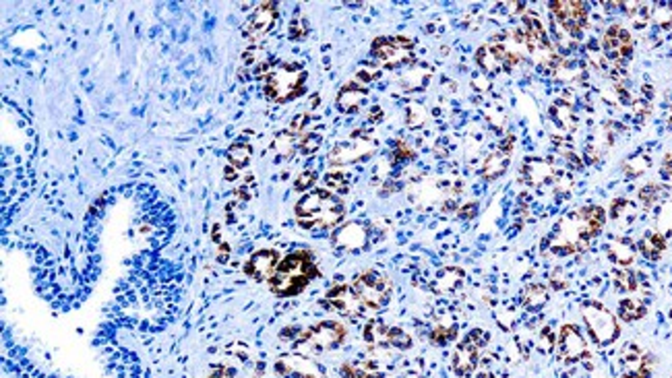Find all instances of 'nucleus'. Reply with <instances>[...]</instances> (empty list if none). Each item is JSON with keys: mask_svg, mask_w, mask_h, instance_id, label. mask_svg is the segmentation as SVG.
<instances>
[{"mask_svg": "<svg viewBox=\"0 0 672 378\" xmlns=\"http://www.w3.org/2000/svg\"><path fill=\"white\" fill-rule=\"evenodd\" d=\"M296 221L307 230L334 228L343 217V203L331 190H312L296 203Z\"/></svg>", "mask_w": 672, "mask_h": 378, "instance_id": "nucleus-1", "label": "nucleus"}, {"mask_svg": "<svg viewBox=\"0 0 672 378\" xmlns=\"http://www.w3.org/2000/svg\"><path fill=\"white\" fill-rule=\"evenodd\" d=\"M314 277H316V265L312 255L307 250H298L280 262L269 284L280 298H290V296H298Z\"/></svg>", "mask_w": 672, "mask_h": 378, "instance_id": "nucleus-2", "label": "nucleus"}, {"mask_svg": "<svg viewBox=\"0 0 672 378\" xmlns=\"http://www.w3.org/2000/svg\"><path fill=\"white\" fill-rule=\"evenodd\" d=\"M263 79L265 95L273 101L284 104V101H290V99L304 94L307 71L296 62H284V65L269 69Z\"/></svg>", "mask_w": 672, "mask_h": 378, "instance_id": "nucleus-3", "label": "nucleus"}, {"mask_svg": "<svg viewBox=\"0 0 672 378\" xmlns=\"http://www.w3.org/2000/svg\"><path fill=\"white\" fill-rule=\"evenodd\" d=\"M581 316H583V323L588 327L590 337L594 339L596 345L606 348L610 343H615L621 335V327H619V321L617 316L602 306L600 302H585L581 306Z\"/></svg>", "mask_w": 672, "mask_h": 378, "instance_id": "nucleus-4", "label": "nucleus"}, {"mask_svg": "<svg viewBox=\"0 0 672 378\" xmlns=\"http://www.w3.org/2000/svg\"><path fill=\"white\" fill-rule=\"evenodd\" d=\"M343 339H346V329L341 323L323 321V323L311 327L296 341V350L302 355L323 354V352H329V350L337 348Z\"/></svg>", "mask_w": 672, "mask_h": 378, "instance_id": "nucleus-5", "label": "nucleus"}, {"mask_svg": "<svg viewBox=\"0 0 672 378\" xmlns=\"http://www.w3.org/2000/svg\"><path fill=\"white\" fill-rule=\"evenodd\" d=\"M352 287L356 289V294L360 296V300L366 304L368 310H379L383 308L389 298H391V284L387 282V277L377 273V271H364L360 273Z\"/></svg>", "mask_w": 672, "mask_h": 378, "instance_id": "nucleus-6", "label": "nucleus"}, {"mask_svg": "<svg viewBox=\"0 0 672 378\" xmlns=\"http://www.w3.org/2000/svg\"><path fill=\"white\" fill-rule=\"evenodd\" d=\"M602 54L617 69L624 71L627 62L633 58V38L621 25H610L602 35Z\"/></svg>", "mask_w": 672, "mask_h": 378, "instance_id": "nucleus-7", "label": "nucleus"}, {"mask_svg": "<svg viewBox=\"0 0 672 378\" xmlns=\"http://www.w3.org/2000/svg\"><path fill=\"white\" fill-rule=\"evenodd\" d=\"M412 46L406 38H379L373 44V56L385 67H406L414 60Z\"/></svg>", "mask_w": 672, "mask_h": 378, "instance_id": "nucleus-8", "label": "nucleus"}, {"mask_svg": "<svg viewBox=\"0 0 672 378\" xmlns=\"http://www.w3.org/2000/svg\"><path fill=\"white\" fill-rule=\"evenodd\" d=\"M488 341V333H484L482 329L478 331H472L459 345H457L456 354H453V370H456L457 377H472L474 370L478 368V354H480V348Z\"/></svg>", "mask_w": 672, "mask_h": 378, "instance_id": "nucleus-9", "label": "nucleus"}, {"mask_svg": "<svg viewBox=\"0 0 672 378\" xmlns=\"http://www.w3.org/2000/svg\"><path fill=\"white\" fill-rule=\"evenodd\" d=\"M277 23V4L275 2H261L255 6L253 15L244 25V38L248 42H263L271 33V29Z\"/></svg>", "mask_w": 672, "mask_h": 378, "instance_id": "nucleus-10", "label": "nucleus"}, {"mask_svg": "<svg viewBox=\"0 0 672 378\" xmlns=\"http://www.w3.org/2000/svg\"><path fill=\"white\" fill-rule=\"evenodd\" d=\"M275 372L284 378H325V370L302 354L282 355L275 362Z\"/></svg>", "mask_w": 672, "mask_h": 378, "instance_id": "nucleus-11", "label": "nucleus"}, {"mask_svg": "<svg viewBox=\"0 0 672 378\" xmlns=\"http://www.w3.org/2000/svg\"><path fill=\"white\" fill-rule=\"evenodd\" d=\"M327 302L336 308L339 314H343L348 318H354V321L362 318L366 312H370L352 285H336V287H331L329 294H327Z\"/></svg>", "mask_w": 672, "mask_h": 378, "instance_id": "nucleus-12", "label": "nucleus"}, {"mask_svg": "<svg viewBox=\"0 0 672 378\" xmlns=\"http://www.w3.org/2000/svg\"><path fill=\"white\" fill-rule=\"evenodd\" d=\"M556 350H558V357L565 360L567 364H573V362H579V360L590 355L585 337L581 335L575 325H565L561 329L558 337H556Z\"/></svg>", "mask_w": 672, "mask_h": 378, "instance_id": "nucleus-13", "label": "nucleus"}, {"mask_svg": "<svg viewBox=\"0 0 672 378\" xmlns=\"http://www.w3.org/2000/svg\"><path fill=\"white\" fill-rule=\"evenodd\" d=\"M375 151V143L364 139V137H354L352 141L339 143L334 147V151L329 153V162L331 166H346V164H354L358 160L368 157Z\"/></svg>", "mask_w": 672, "mask_h": 378, "instance_id": "nucleus-14", "label": "nucleus"}, {"mask_svg": "<svg viewBox=\"0 0 672 378\" xmlns=\"http://www.w3.org/2000/svg\"><path fill=\"white\" fill-rule=\"evenodd\" d=\"M277 267H280V255L275 250H259L248 260L246 273L257 282H265L273 277Z\"/></svg>", "mask_w": 672, "mask_h": 378, "instance_id": "nucleus-15", "label": "nucleus"}, {"mask_svg": "<svg viewBox=\"0 0 672 378\" xmlns=\"http://www.w3.org/2000/svg\"><path fill=\"white\" fill-rule=\"evenodd\" d=\"M364 101H366V89L362 87L358 81H350L337 94V108L341 112H346V114L358 112Z\"/></svg>", "mask_w": 672, "mask_h": 378, "instance_id": "nucleus-16", "label": "nucleus"}, {"mask_svg": "<svg viewBox=\"0 0 672 378\" xmlns=\"http://www.w3.org/2000/svg\"><path fill=\"white\" fill-rule=\"evenodd\" d=\"M366 240H368L366 228L360 223H348L334 234V244L337 248H346V250H356L366 246Z\"/></svg>", "mask_w": 672, "mask_h": 378, "instance_id": "nucleus-17", "label": "nucleus"}, {"mask_svg": "<svg viewBox=\"0 0 672 378\" xmlns=\"http://www.w3.org/2000/svg\"><path fill=\"white\" fill-rule=\"evenodd\" d=\"M524 174H526V182L538 187V184H549L554 180V167L546 162H540V160H531L526 162L524 166Z\"/></svg>", "mask_w": 672, "mask_h": 378, "instance_id": "nucleus-18", "label": "nucleus"}, {"mask_svg": "<svg viewBox=\"0 0 672 378\" xmlns=\"http://www.w3.org/2000/svg\"><path fill=\"white\" fill-rule=\"evenodd\" d=\"M608 257L612 262L621 265V267H629L633 259H635V246L631 240L627 238H619V240H612L608 244Z\"/></svg>", "mask_w": 672, "mask_h": 378, "instance_id": "nucleus-19", "label": "nucleus"}, {"mask_svg": "<svg viewBox=\"0 0 672 378\" xmlns=\"http://www.w3.org/2000/svg\"><path fill=\"white\" fill-rule=\"evenodd\" d=\"M551 114L554 122L561 126V128H565V130H575L577 128V118L575 114V108L569 104V101H565V99H561V101H556L554 106L551 108Z\"/></svg>", "mask_w": 672, "mask_h": 378, "instance_id": "nucleus-20", "label": "nucleus"}, {"mask_svg": "<svg viewBox=\"0 0 672 378\" xmlns=\"http://www.w3.org/2000/svg\"><path fill=\"white\" fill-rule=\"evenodd\" d=\"M666 240L668 238H664L662 234H658V232H648L646 236L639 240V250H641V255L646 257L648 260H658L662 257V252L666 250Z\"/></svg>", "mask_w": 672, "mask_h": 378, "instance_id": "nucleus-21", "label": "nucleus"}, {"mask_svg": "<svg viewBox=\"0 0 672 378\" xmlns=\"http://www.w3.org/2000/svg\"><path fill=\"white\" fill-rule=\"evenodd\" d=\"M431 69H426V67H422V65H414V67H409L408 72H404V77H402V87L406 89V91H418V89H424L426 87V83H429V79H431Z\"/></svg>", "mask_w": 672, "mask_h": 378, "instance_id": "nucleus-22", "label": "nucleus"}, {"mask_svg": "<svg viewBox=\"0 0 672 378\" xmlns=\"http://www.w3.org/2000/svg\"><path fill=\"white\" fill-rule=\"evenodd\" d=\"M507 166H509V155L499 149V151H495V153H490V155L486 157V162H484V166H482L480 169L482 178H486V180H497V178H501L505 172H507Z\"/></svg>", "mask_w": 672, "mask_h": 378, "instance_id": "nucleus-23", "label": "nucleus"}, {"mask_svg": "<svg viewBox=\"0 0 672 378\" xmlns=\"http://www.w3.org/2000/svg\"><path fill=\"white\" fill-rule=\"evenodd\" d=\"M635 217H637L635 203L627 201L623 196H619V199L612 201V205H610V219H612V221H617V223H621V226H631V223L635 221Z\"/></svg>", "mask_w": 672, "mask_h": 378, "instance_id": "nucleus-24", "label": "nucleus"}, {"mask_svg": "<svg viewBox=\"0 0 672 378\" xmlns=\"http://www.w3.org/2000/svg\"><path fill=\"white\" fill-rule=\"evenodd\" d=\"M250 157H253V147H250V143L244 141V139L232 143V147L228 149V162L232 164V167L241 169V167L248 166Z\"/></svg>", "mask_w": 672, "mask_h": 378, "instance_id": "nucleus-25", "label": "nucleus"}, {"mask_svg": "<svg viewBox=\"0 0 672 378\" xmlns=\"http://www.w3.org/2000/svg\"><path fill=\"white\" fill-rule=\"evenodd\" d=\"M294 149H296V133H292V130H284V133L275 135V139L271 143V151L275 153V157H282V160L290 157L294 153Z\"/></svg>", "mask_w": 672, "mask_h": 378, "instance_id": "nucleus-26", "label": "nucleus"}, {"mask_svg": "<svg viewBox=\"0 0 672 378\" xmlns=\"http://www.w3.org/2000/svg\"><path fill=\"white\" fill-rule=\"evenodd\" d=\"M463 282V273L459 269H443L436 277V291L441 294H451Z\"/></svg>", "mask_w": 672, "mask_h": 378, "instance_id": "nucleus-27", "label": "nucleus"}, {"mask_svg": "<svg viewBox=\"0 0 672 378\" xmlns=\"http://www.w3.org/2000/svg\"><path fill=\"white\" fill-rule=\"evenodd\" d=\"M549 302V289L542 284H531L524 291V304L528 310H540Z\"/></svg>", "mask_w": 672, "mask_h": 378, "instance_id": "nucleus-28", "label": "nucleus"}, {"mask_svg": "<svg viewBox=\"0 0 672 378\" xmlns=\"http://www.w3.org/2000/svg\"><path fill=\"white\" fill-rule=\"evenodd\" d=\"M619 316L623 321H627V323L639 321L641 316H646V306L637 298H624V300L619 302Z\"/></svg>", "mask_w": 672, "mask_h": 378, "instance_id": "nucleus-29", "label": "nucleus"}, {"mask_svg": "<svg viewBox=\"0 0 672 378\" xmlns=\"http://www.w3.org/2000/svg\"><path fill=\"white\" fill-rule=\"evenodd\" d=\"M476 62H478V67H480L482 71L488 72V74H495V72L503 71V65H501L499 56L492 52L490 44H488V46H482L480 50L476 52Z\"/></svg>", "mask_w": 672, "mask_h": 378, "instance_id": "nucleus-30", "label": "nucleus"}, {"mask_svg": "<svg viewBox=\"0 0 672 378\" xmlns=\"http://www.w3.org/2000/svg\"><path fill=\"white\" fill-rule=\"evenodd\" d=\"M639 201L646 209H651L658 201H668V190H664L656 182H649L639 190Z\"/></svg>", "mask_w": 672, "mask_h": 378, "instance_id": "nucleus-31", "label": "nucleus"}, {"mask_svg": "<svg viewBox=\"0 0 672 378\" xmlns=\"http://www.w3.org/2000/svg\"><path fill=\"white\" fill-rule=\"evenodd\" d=\"M654 13H651V19L656 29H671L672 27V2H658L654 4Z\"/></svg>", "mask_w": 672, "mask_h": 378, "instance_id": "nucleus-32", "label": "nucleus"}, {"mask_svg": "<svg viewBox=\"0 0 672 378\" xmlns=\"http://www.w3.org/2000/svg\"><path fill=\"white\" fill-rule=\"evenodd\" d=\"M387 333H389V327H385L383 323H379V321H373L364 329V339L368 343H373V345H381L383 348V345H387Z\"/></svg>", "mask_w": 672, "mask_h": 378, "instance_id": "nucleus-33", "label": "nucleus"}, {"mask_svg": "<svg viewBox=\"0 0 672 378\" xmlns=\"http://www.w3.org/2000/svg\"><path fill=\"white\" fill-rule=\"evenodd\" d=\"M649 167V157L644 153H635L633 157H629V162H624V174L629 178H637L641 176Z\"/></svg>", "mask_w": 672, "mask_h": 378, "instance_id": "nucleus-34", "label": "nucleus"}, {"mask_svg": "<svg viewBox=\"0 0 672 378\" xmlns=\"http://www.w3.org/2000/svg\"><path fill=\"white\" fill-rule=\"evenodd\" d=\"M656 219H658V234H662L664 238H668L672 234V205L666 201L664 205L658 207L656 213Z\"/></svg>", "mask_w": 672, "mask_h": 378, "instance_id": "nucleus-35", "label": "nucleus"}, {"mask_svg": "<svg viewBox=\"0 0 672 378\" xmlns=\"http://www.w3.org/2000/svg\"><path fill=\"white\" fill-rule=\"evenodd\" d=\"M387 345L397 348V350H409L412 348V339H409L408 333H404L397 327H391L389 333H387Z\"/></svg>", "mask_w": 672, "mask_h": 378, "instance_id": "nucleus-36", "label": "nucleus"}, {"mask_svg": "<svg viewBox=\"0 0 672 378\" xmlns=\"http://www.w3.org/2000/svg\"><path fill=\"white\" fill-rule=\"evenodd\" d=\"M325 187L331 192H346L348 190V178L341 172H327L325 174Z\"/></svg>", "mask_w": 672, "mask_h": 378, "instance_id": "nucleus-37", "label": "nucleus"}, {"mask_svg": "<svg viewBox=\"0 0 672 378\" xmlns=\"http://www.w3.org/2000/svg\"><path fill=\"white\" fill-rule=\"evenodd\" d=\"M456 323H451V325H439V327H434L431 333V339L434 343H447V341H451L453 337H456Z\"/></svg>", "mask_w": 672, "mask_h": 378, "instance_id": "nucleus-38", "label": "nucleus"}, {"mask_svg": "<svg viewBox=\"0 0 672 378\" xmlns=\"http://www.w3.org/2000/svg\"><path fill=\"white\" fill-rule=\"evenodd\" d=\"M615 287L619 289V291H633L635 287H637V282H635V275L633 273H629V271H617L615 273Z\"/></svg>", "mask_w": 672, "mask_h": 378, "instance_id": "nucleus-39", "label": "nucleus"}, {"mask_svg": "<svg viewBox=\"0 0 672 378\" xmlns=\"http://www.w3.org/2000/svg\"><path fill=\"white\" fill-rule=\"evenodd\" d=\"M408 126L412 128H418V126H422L424 124V120H426V112H424V108L422 106H418V104H412L408 108Z\"/></svg>", "mask_w": 672, "mask_h": 378, "instance_id": "nucleus-40", "label": "nucleus"}, {"mask_svg": "<svg viewBox=\"0 0 672 378\" xmlns=\"http://www.w3.org/2000/svg\"><path fill=\"white\" fill-rule=\"evenodd\" d=\"M554 345H556V337H554V333L546 327L544 331L540 333V337H538V350H540L542 354H551L552 350H554Z\"/></svg>", "mask_w": 672, "mask_h": 378, "instance_id": "nucleus-41", "label": "nucleus"}, {"mask_svg": "<svg viewBox=\"0 0 672 378\" xmlns=\"http://www.w3.org/2000/svg\"><path fill=\"white\" fill-rule=\"evenodd\" d=\"M321 145V137L319 135H309L300 141V151L302 153H314Z\"/></svg>", "mask_w": 672, "mask_h": 378, "instance_id": "nucleus-42", "label": "nucleus"}, {"mask_svg": "<svg viewBox=\"0 0 672 378\" xmlns=\"http://www.w3.org/2000/svg\"><path fill=\"white\" fill-rule=\"evenodd\" d=\"M307 35V25L302 19H294L292 23H290V38H294V40H300V38H304Z\"/></svg>", "mask_w": 672, "mask_h": 378, "instance_id": "nucleus-43", "label": "nucleus"}, {"mask_svg": "<svg viewBox=\"0 0 672 378\" xmlns=\"http://www.w3.org/2000/svg\"><path fill=\"white\" fill-rule=\"evenodd\" d=\"M314 178H316L314 172H304V174H300V178H298V182L294 187H296V190H307L314 184Z\"/></svg>", "mask_w": 672, "mask_h": 378, "instance_id": "nucleus-44", "label": "nucleus"}, {"mask_svg": "<svg viewBox=\"0 0 672 378\" xmlns=\"http://www.w3.org/2000/svg\"><path fill=\"white\" fill-rule=\"evenodd\" d=\"M253 180H255L253 176H248V178H244V180H242L241 194L244 196V199H250V196L255 194V190H257V187H255V182H253ZM242 196H241V199H242Z\"/></svg>", "mask_w": 672, "mask_h": 378, "instance_id": "nucleus-45", "label": "nucleus"}, {"mask_svg": "<svg viewBox=\"0 0 672 378\" xmlns=\"http://www.w3.org/2000/svg\"><path fill=\"white\" fill-rule=\"evenodd\" d=\"M412 157H414V151L409 149L408 145H404V143H397V147H395V160L404 162V160H412Z\"/></svg>", "mask_w": 672, "mask_h": 378, "instance_id": "nucleus-46", "label": "nucleus"}, {"mask_svg": "<svg viewBox=\"0 0 672 378\" xmlns=\"http://www.w3.org/2000/svg\"><path fill=\"white\" fill-rule=\"evenodd\" d=\"M621 378H651V372H649V368H639V370H631V372H623V377Z\"/></svg>", "mask_w": 672, "mask_h": 378, "instance_id": "nucleus-47", "label": "nucleus"}, {"mask_svg": "<svg viewBox=\"0 0 672 378\" xmlns=\"http://www.w3.org/2000/svg\"><path fill=\"white\" fill-rule=\"evenodd\" d=\"M377 74H379L377 71H370L368 67H362L360 71H358V79L364 81V83H370V81H375V79H377Z\"/></svg>", "mask_w": 672, "mask_h": 378, "instance_id": "nucleus-48", "label": "nucleus"}, {"mask_svg": "<svg viewBox=\"0 0 672 378\" xmlns=\"http://www.w3.org/2000/svg\"><path fill=\"white\" fill-rule=\"evenodd\" d=\"M478 211V205H474V203H470V205H466V207H461L459 209V215L461 217H466V219H470V217H474Z\"/></svg>", "mask_w": 672, "mask_h": 378, "instance_id": "nucleus-49", "label": "nucleus"}, {"mask_svg": "<svg viewBox=\"0 0 672 378\" xmlns=\"http://www.w3.org/2000/svg\"><path fill=\"white\" fill-rule=\"evenodd\" d=\"M383 118V110L381 108H373V112H370V120H381Z\"/></svg>", "mask_w": 672, "mask_h": 378, "instance_id": "nucleus-50", "label": "nucleus"}, {"mask_svg": "<svg viewBox=\"0 0 672 378\" xmlns=\"http://www.w3.org/2000/svg\"><path fill=\"white\" fill-rule=\"evenodd\" d=\"M209 378H234L232 377V372H226V370H219V372H216V374H211V377Z\"/></svg>", "mask_w": 672, "mask_h": 378, "instance_id": "nucleus-51", "label": "nucleus"}, {"mask_svg": "<svg viewBox=\"0 0 672 378\" xmlns=\"http://www.w3.org/2000/svg\"><path fill=\"white\" fill-rule=\"evenodd\" d=\"M671 54H672V50H671Z\"/></svg>", "mask_w": 672, "mask_h": 378, "instance_id": "nucleus-52", "label": "nucleus"}]
</instances>
